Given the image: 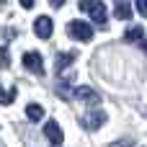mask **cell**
Wrapping results in <instances>:
<instances>
[{"mask_svg": "<svg viewBox=\"0 0 147 147\" xmlns=\"http://www.w3.org/2000/svg\"><path fill=\"white\" fill-rule=\"evenodd\" d=\"M80 10L93 18V23L106 26V5L101 0H80Z\"/></svg>", "mask_w": 147, "mask_h": 147, "instance_id": "obj_1", "label": "cell"}, {"mask_svg": "<svg viewBox=\"0 0 147 147\" xmlns=\"http://www.w3.org/2000/svg\"><path fill=\"white\" fill-rule=\"evenodd\" d=\"M67 34H70L72 39H78V41H90V39H93V28H90V23H85V21H70Z\"/></svg>", "mask_w": 147, "mask_h": 147, "instance_id": "obj_2", "label": "cell"}, {"mask_svg": "<svg viewBox=\"0 0 147 147\" xmlns=\"http://www.w3.org/2000/svg\"><path fill=\"white\" fill-rule=\"evenodd\" d=\"M106 124V114L103 111H88L85 116H83V127L88 129V132H96V129H101Z\"/></svg>", "mask_w": 147, "mask_h": 147, "instance_id": "obj_3", "label": "cell"}, {"mask_svg": "<svg viewBox=\"0 0 147 147\" xmlns=\"http://www.w3.org/2000/svg\"><path fill=\"white\" fill-rule=\"evenodd\" d=\"M23 67L31 70V72H36V75H41V72H44L41 54H39V52H26V54H23Z\"/></svg>", "mask_w": 147, "mask_h": 147, "instance_id": "obj_4", "label": "cell"}, {"mask_svg": "<svg viewBox=\"0 0 147 147\" xmlns=\"http://www.w3.org/2000/svg\"><path fill=\"white\" fill-rule=\"evenodd\" d=\"M44 137H47L52 145H62V142H65V134H62V129H59L57 121H47V127H44Z\"/></svg>", "mask_w": 147, "mask_h": 147, "instance_id": "obj_5", "label": "cell"}, {"mask_svg": "<svg viewBox=\"0 0 147 147\" xmlns=\"http://www.w3.org/2000/svg\"><path fill=\"white\" fill-rule=\"evenodd\" d=\"M34 31H36L39 39H49L52 36V18L49 16H39L36 23H34Z\"/></svg>", "mask_w": 147, "mask_h": 147, "instance_id": "obj_6", "label": "cell"}, {"mask_svg": "<svg viewBox=\"0 0 147 147\" xmlns=\"http://www.w3.org/2000/svg\"><path fill=\"white\" fill-rule=\"evenodd\" d=\"M75 96L80 98V101H85V103H90V106H96L98 101H101V96L93 90V88H88V85H80L78 90H75Z\"/></svg>", "mask_w": 147, "mask_h": 147, "instance_id": "obj_7", "label": "cell"}, {"mask_svg": "<svg viewBox=\"0 0 147 147\" xmlns=\"http://www.w3.org/2000/svg\"><path fill=\"white\" fill-rule=\"evenodd\" d=\"M114 16H116L119 21H129V18H132V5H129L127 0H116V8H114Z\"/></svg>", "mask_w": 147, "mask_h": 147, "instance_id": "obj_8", "label": "cell"}, {"mask_svg": "<svg viewBox=\"0 0 147 147\" xmlns=\"http://www.w3.org/2000/svg\"><path fill=\"white\" fill-rule=\"evenodd\" d=\"M72 62H75V52H67V54L62 52V54L57 57V65H54V70H57V72H65V70H67Z\"/></svg>", "mask_w": 147, "mask_h": 147, "instance_id": "obj_9", "label": "cell"}, {"mask_svg": "<svg viewBox=\"0 0 147 147\" xmlns=\"http://www.w3.org/2000/svg\"><path fill=\"white\" fill-rule=\"evenodd\" d=\"M26 116H28L31 121H41V119H44V109H41L39 103H28V106H26Z\"/></svg>", "mask_w": 147, "mask_h": 147, "instance_id": "obj_10", "label": "cell"}, {"mask_svg": "<svg viewBox=\"0 0 147 147\" xmlns=\"http://www.w3.org/2000/svg\"><path fill=\"white\" fill-rule=\"evenodd\" d=\"M142 36H145V28H142V26H132V28L124 34V39H127V41H140Z\"/></svg>", "mask_w": 147, "mask_h": 147, "instance_id": "obj_11", "label": "cell"}, {"mask_svg": "<svg viewBox=\"0 0 147 147\" xmlns=\"http://www.w3.org/2000/svg\"><path fill=\"white\" fill-rule=\"evenodd\" d=\"M13 101H16V90H5V88H0V103L8 106V103H13Z\"/></svg>", "mask_w": 147, "mask_h": 147, "instance_id": "obj_12", "label": "cell"}, {"mask_svg": "<svg viewBox=\"0 0 147 147\" xmlns=\"http://www.w3.org/2000/svg\"><path fill=\"white\" fill-rule=\"evenodd\" d=\"M57 96H59V98H65V101H67V98H72V93H70V85H67L65 80L57 85Z\"/></svg>", "mask_w": 147, "mask_h": 147, "instance_id": "obj_13", "label": "cell"}, {"mask_svg": "<svg viewBox=\"0 0 147 147\" xmlns=\"http://www.w3.org/2000/svg\"><path fill=\"white\" fill-rule=\"evenodd\" d=\"M8 65H10V54H8V49H3V47H0V67L5 70Z\"/></svg>", "mask_w": 147, "mask_h": 147, "instance_id": "obj_14", "label": "cell"}, {"mask_svg": "<svg viewBox=\"0 0 147 147\" xmlns=\"http://www.w3.org/2000/svg\"><path fill=\"white\" fill-rule=\"evenodd\" d=\"M134 5H137V10H140V13H142V16L147 18V0H137Z\"/></svg>", "mask_w": 147, "mask_h": 147, "instance_id": "obj_15", "label": "cell"}, {"mask_svg": "<svg viewBox=\"0 0 147 147\" xmlns=\"http://www.w3.org/2000/svg\"><path fill=\"white\" fill-rule=\"evenodd\" d=\"M114 147H132L129 140H121V142H114Z\"/></svg>", "mask_w": 147, "mask_h": 147, "instance_id": "obj_16", "label": "cell"}, {"mask_svg": "<svg viewBox=\"0 0 147 147\" xmlns=\"http://www.w3.org/2000/svg\"><path fill=\"white\" fill-rule=\"evenodd\" d=\"M21 5L23 8H34V0H21Z\"/></svg>", "mask_w": 147, "mask_h": 147, "instance_id": "obj_17", "label": "cell"}, {"mask_svg": "<svg viewBox=\"0 0 147 147\" xmlns=\"http://www.w3.org/2000/svg\"><path fill=\"white\" fill-rule=\"evenodd\" d=\"M49 3H52L54 8H59V5H65V0H49Z\"/></svg>", "mask_w": 147, "mask_h": 147, "instance_id": "obj_18", "label": "cell"}, {"mask_svg": "<svg viewBox=\"0 0 147 147\" xmlns=\"http://www.w3.org/2000/svg\"><path fill=\"white\" fill-rule=\"evenodd\" d=\"M142 52H145V54H147V41H142Z\"/></svg>", "mask_w": 147, "mask_h": 147, "instance_id": "obj_19", "label": "cell"}, {"mask_svg": "<svg viewBox=\"0 0 147 147\" xmlns=\"http://www.w3.org/2000/svg\"><path fill=\"white\" fill-rule=\"evenodd\" d=\"M5 3H8V0H0V8H3V5H5Z\"/></svg>", "mask_w": 147, "mask_h": 147, "instance_id": "obj_20", "label": "cell"}]
</instances>
